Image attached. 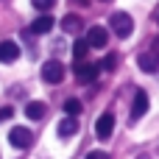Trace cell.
Returning a JSON list of instances; mask_svg holds the SVG:
<instances>
[{"label": "cell", "instance_id": "cell-1", "mask_svg": "<svg viewBox=\"0 0 159 159\" xmlns=\"http://www.w3.org/2000/svg\"><path fill=\"white\" fill-rule=\"evenodd\" d=\"M109 28H112L120 39H126V36H131V31H134V20H131L126 11H115V14L109 17Z\"/></svg>", "mask_w": 159, "mask_h": 159}, {"label": "cell", "instance_id": "cell-2", "mask_svg": "<svg viewBox=\"0 0 159 159\" xmlns=\"http://www.w3.org/2000/svg\"><path fill=\"white\" fill-rule=\"evenodd\" d=\"M42 81H45V84H61V81H64V64L56 61V59L45 61V64H42Z\"/></svg>", "mask_w": 159, "mask_h": 159}, {"label": "cell", "instance_id": "cell-3", "mask_svg": "<svg viewBox=\"0 0 159 159\" xmlns=\"http://www.w3.org/2000/svg\"><path fill=\"white\" fill-rule=\"evenodd\" d=\"M8 143H11L14 148L25 151V148H31V143H34V134H31L25 126H14V129L8 131Z\"/></svg>", "mask_w": 159, "mask_h": 159}, {"label": "cell", "instance_id": "cell-4", "mask_svg": "<svg viewBox=\"0 0 159 159\" xmlns=\"http://www.w3.org/2000/svg\"><path fill=\"white\" fill-rule=\"evenodd\" d=\"M98 75H101V64H92V61H78L75 64V78L81 84H92Z\"/></svg>", "mask_w": 159, "mask_h": 159}, {"label": "cell", "instance_id": "cell-5", "mask_svg": "<svg viewBox=\"0 0 159 159\" xmlns=\"http://www.w3.org/2000/svg\"><path fill=\"white\" fill-rule=\"evenodd\" d=\"M137 64H140V70H145V73H157L159 70V48H151V50L140 53V56H137Z\"/></svg>", "mask_w": 159, "mask_h": 159}, {"label": "cell", "instance_id": "cell-6", "mask_svg": "<svg viewBox=\"0 0 159 159\" xmlns=\"http://www.w3.org/2000/svg\"><path fill=\"white\" fill-rule=\"evenodd\" d=\"M89 48H106V42H109V31L103 28V25H92L89 31H87V39H84Z\"/></svg>", "mask_w": 159, "mask_h": 159}, {"label": "cell", "instance_id": "cell-7", "mask_svg": "<svg viewBox=\"0 0 159 159\" xmlns=\"http://www.w3.org/2000/svg\"><path fill=\"white\" fill-rule=\"evenodd\" d=\"M112 131H115V115L112 112H103L98 117V123H95V134H98V140H109Z\"/></svg>", "mask_w": 159, "mask_h": 159}, {"label": "cell", "instance_id": "cell-8", "mask_svg": "<svg viewBox=\"0 0 159 159\" xmlns=\"http://www.w3.org/2000/svg\"><path fill=\"white\" fill-rule=\"evenodd\" d=\"M50 31H53V17H50V14H42V17H36V20L28 25V31H25V34L42 36V34H50Z\"/></svg>", "mask_w": 159, "mask_h": 159}, {"label": "cell", "instance_id": "cell-9", "mask_svg": "<svg viewBox=\"0 0 159 159\" xmlns=\"http://www.w3.org/2000/svg\"><path fill=\"white\" fill-rule=\"evenodd\" d=\"M145 112H148V92L137 89V95H134V103H131V120H140Z\"/></svg>", "mask_w": 159, "mask_h": 159}, {"label": "cell", "instance_id": "cell-10", "mask_svg": "<svg viewBox=\"0 0 159 159\" xmlns=\"http://www.w3.org/2000/svg\"><path fill=\"white\" fill-rule=\"evenodd\" d=\"M17 59H20V48H17V42H11V39L0 42V61L11 64V61H17Z\"/></svg>", "mask_w": 159, "mask_h": 159}, {"label": "cell", "instance_id": "cell-11", "mask_svg": "<svg viewBox=\"0 0 159 159\" xmlns=\"http://www.w3.org/2000/svg\"><path fill=\"white\" fill-rule=\"evenodd\" d=\"M45 112H48V109H45L42 101H31V103L25 106V117H28V120H42Z\"/></svg>", "mask_w": 159, "mask_h": 159}, {"label": "cell", "instance_id": "cell-12", "mask_svg": "<svg viewBox=\"0 0 159 159\" xmlns=\"http://www.w3.org/2000/svg\"><path fill=\"white\" fill-rule=\"evenodd\" d=\"M78 134V120L75 117H64L59 123V137H75Z\"/></svg>", "mask_w": 159, "mask_h": 159}, {"label": "cell", "instance_id": "cell-13", "mask_svg": "<svg viewBox=\"0 0 159 159\" xmlns=\"http://www.w3.org/2000/svg\"><path fill=\"white\" fill-rule=\"evenodd\" d=\"M61 28H64L67 34H75V31H81V17H75V14H67V17L61 20Z\"/></svg>", "mask_w": 159, "mask_h": 159}, {"label": "cell", "instance_id": "cell-14", "mask_svg": "<svg viewBox=\"0 0 159 159\" xmlns=\"http://www.w3.org/2000/svg\"><path fill=\"white\" fill-rule=\"evenodd\" d=\"M87 53H89V45H87L84 39L73 42V59H75V61H84V59H87Z\"/></svg>", "mask_w": 159, "mask_h": 159}, {"label": "cell", "instance_id": "cell-15", "mask_svg": "<svg viewBox=\"0 0 159 159\" xmlns=\"http://www.w3.org/2000/svg\"><path fill=\"white\" fill-rule=\"evenodd\" d=\"M64 115H67V117H78V115H81V101L67 98V101H64Z\"/></svg>", "mask_w": 159, "mask_h": 159}, {"label": "cell", "instance_id": "cell-16", "mask_svg": "<svg viewBox=\"0 0 159 159\" xmlns=\"http://www.w3.org/2000/svg\"><path fill=\"white\" fill-rule=\"evenodd\" d=\"M31 6H34L36 11H42V14H45V11H50V8L56 6V0H31Z\"/></svg>", "mask_w": 159, "mask_h": 159}, {"label": "cell", "instance_id": "cell-17", "mask_svg": "<svg viewBox=\"0 0 159 159\" xmlns=\"http://www.w3.org/2000/svg\"><path fill=\"white\" fill-rule=\"evenodd\" d=\"M115 64H117V56H115V53H109V56L103 59V64H101V70H115Z\"/></svg>", "mask_w": 159, "mask_h": 159}, {"label": "cell", "instance_id": "cell-18", "mask_svg": "<svg viewBox=\"0 0 159 159\" xmlns=\"http://www.w3.org/2000/svg\"><path fill=\"white\" fill-rule=\"evenodd\" d=\"M11 115H14V109H11V106H3V109H0V123H3V120H11Z\"/></svg>", "mask_w": 159, "mask_h": 159}, {"label": "cell", "instance_id": "cell-19", "mask_svg": "<svg viewBox=\"0 0 159 159\" xmlns=\"http://www.w3.org/2000/svg\"><path fill=\"white\" fill-rule=\"evenodd\" d=\"M87 159H109V154H106V151H89Z\"/></svg>", "mask_w": 159, "mask_h": 159}, {"label": "cell", "instance_id": "cell-20", "mask_svg": "<svg viewBox=\"0 0 159 159\" xmlns=\"http://www.w3.org/2000/svg\"><path fill=\"white\" fill-rule=\"evenodd\" d=\"M137 159H148V154H140V157H137Z\"/></svg>", "mask_w": 159, "mask_h": 159}, {"label": "cell", "instance_id": "cell-21", "mask_svg": "<svg viewBox=\"0 0 159 159\" xmlns=\"http://www.w3.org/2000/svg\"><path fill=\"white\" fill-rule=\"evenodd\" d=\"M75 3H81V6H84V3H87V0H75Z\"/></svg>", "mask_w": 159, "mask_h": 159}]
</instances>
